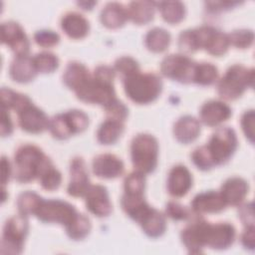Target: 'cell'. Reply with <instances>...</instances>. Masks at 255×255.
I'll return each mask as SVG.
<instances>
[{
	"mask_svg": "<svg viewBox=\"0 0 255 255\" xmlns=\"http://www.w3.org/2000/svg\"><path fill=\"white\" fill-rule=\"evenodd\" d=\"M1 41L12 50L16 57L29 55V39L17 22L7 21L1 25Z\"/></svg>",
	"mask_w": 255,
	"mask_h": 255,
	"instance_id": "obj_12",
	"label": "cell"
},
{
	"mask_svg": "<svg viewBox=\"0 0 255 255\" xmlns=\"http://www.w3.org/2000/svg\"><path fill=\"white\" fill-rule=\"evenodd\" d=\"M241 243L244 248L248 250H254L255 246V227H245L243 233L241 234Z\"/></svg>",
	"mask_w": 255,
	"mask_h": 255,
	"instance_id": "obj_49",
	"label": "cell"
},
{
	"mask_svg": "<svg viewBox=\"0 0 255 255\" xmlns=\"http://www.w3.org/2000/svg\"><path fill=\"white\" fill-rule=\"evenodd\" d=\"M191 209L196 214L217 213L222 211L226 206L220 191L209 190L195 195L190 203Z\"/></svg>",
	"mask_w": 255,
	"mask_h": 255,
	"instance_id": "obj_21",
	"label": "cell"
},
{
	"mask_svg": "<svg viewBox=\"0 0 255 255\" xmlns=\"http://www.w3.org/2000/svg\"><path fill=\"white\" fill-rule=\"evenodd\" d=\"M160 11L162 19L169 24L179 23L185 15V6L180 1L155 2Z\"/></svg>",
	"mask_w": 255,
	"mask_h": 255,
	"instance_id": "obj_32",
	"label": "cell"
},
{
	"mask_svg": "<svg viewBox=\"0 0 255 255\" xmlns=\"http://www.w3.org/2000/svg\"><path fill=\"white\" fill-rule=\"evenodd\" d=\"M13 131V123L7 110L1 108V135H10Z\"/></svg>",
	"mask_w": 255,
	"mask_h": 255,
	"instance_id": "obj_50",
	"label": "cell"
},
{
	"mask_svg": "<svg viewBox=\"0 0 255 255\" xmlns=\"http://www.w3.org/2000/svg\"><path fill=\"white\" fill-rule=\"evenodd\" d=\"M115 72L119 73L122 79H125L139 71L138 63L129 56H123L115 62Z\"/></svg>",
	"mask_w": 255,
	"mask_h": 255,
	"instance_id": "obj_42",
	"label": "cell"
},
{
	"mask_svg": "<svg viewBox=\"0 0 255 255\" xmlns=\"http://www.w3.org/2000/svg\"><path fill=\"white\" fill-rule=\"evenodd\" d=\"M20 128L30 133H40L49 128L50 119L33 103L28 104L18 113Z\"/></svg>",
	"mask_w": 255,
	"mask_h": 255,
	"instance_id": "obj_14",
	"label": "cell"
},
{
	"mask_svg": "<svg viewBox=\"0 0 255 255\" xmlns=\"http://www.w3.org/2000/svg\"><path fill=\"white\" fill-rule=\"evenodd\" d=\"M32 58L38 73H42V74L52 73L59 66L58 57L51 52H41L36 54Z\"/></svg>",
	"mask_w": 255,
	"mask_h": 255,
	"instance_id": "obj_39",
	"label": "cell"
},
{
	"mask_svg": "<svg viewBox=\"0 0 255 255\" xmlns=\"http://www.w3.org/2000/svg\"><path fill=\"white\" fill-rule=\"evenodd\" d=\"M38 74L33 58L28 56H15L9 67L11 79L17 83H29Z\"/></svg>",
	"mask_w": 255,
	"mask_h": 255,
	"instance_id": "obj_24",
	"label": "cell"
},
{
	"mask_svg": "<svg viewBox=\"0 0 255 255\" xmlns=\"http://www.w3.org/2000/svg\"><path fill=\"white\" fill-rule=\"evenodd\" d=\"M238 140L233 128L229 127L218 128L205 144L214 166L228 161L237 148Z\"/></svg>",
	"mask_w": 255,
	"mask_h": 255,
	"instance_id": "obj_7",
	"label": "cell"
},
{
	"mask_svg": "<svg viewBox=\"0 0 255 255\" xmlns=\"http://www.w3.org/2000/svg\"><path fill=\"white\" fill-rule=\"evenodd\" d=\"M85 197L87 209L98 217H106L111 214L113 205L107 188L100 184H91Z\"/></svg>",
	"mask_w": 255,
	"mask_h": 255,
	"instance_id": "obj_17",
	"label": "cell"
},
{
	"mask_svg": "<svg viewBox=\"0 0 255 255\" xmlns=\"http://www.w3.org/2000/svg\"><path fill=\"white\" fill-rule=\"evenodd\" d=\"M241 127L250 143L254 142V111L248 110L241 117Z\"/></svg>",
	"mask_w": 255,
	"mask_h": 255,
	"instance_id": "obj_47",
	"label": "cell"
},
{
	"mask_svg": "<svg viewBox=\"0 0 255 255\" xmlns=\"http://www.w3.org/2000/svg\"><path fill=\"white\" fill-rule=\"evenodd\" d=\"M218 77L217 68L211 63H197L193 83L200 86H209L216 82Z\"/></svg>",
	"mask_w": 255,
	"mask_h": 255,
	"instance_id": "obj_35",
	"label": "cell"
},
{
	"mask_svg": "<svg viewBox=\"0 0 255 255\" xmlns=\"http://www.w3.org/2000/svg\"><path fill=\"white\" fill-rule=\"evenodd\" d=\"M136 223H138L142 231L151 238L161 236L166 229L165 216L150 205L140 215Z\"/></svg>",
	"mask_w": 255,
	"mask_h": 255,
	"instance_id": "obj_22",
	"label": "cell"
},
{
	"mask_svg": "<svg viewBox=\"0 0 255 255\" xmlns=\"http://www.w3.org/2000/svg\"><path fill=\"white\" fill-rule=\"evenodd\" d=\"M165 215L172 220H186L190 216L189 210L176 201H169L165 206Z\"/></svg>",
	"mask_w": 255,
	"mask_h": 255,
	"instance_id": "obj_46",
	"label": "cell"
},
{
	"mask_svg": "<svg viewBox=\"0 0 255 255\" xmlns=\"http://www.w3.org/2000/svg\"><path fill=\"white\" fill-rule=\"evenodd\" d=\"M126 95L138 105H146L155 101L162 91L161 78L155 73L140 71L123 79Z\"/></svg>",
	"mask_w": 255,
	"mask_h": 255,
	"instance_id": "obj_2",
	"label": "cell"
},
{
	"mask_svg": "<svg viewBox=\"0 0 255 255\" xmlns=\"http://www.w3.org/2000/svg\"><path fill=\"white\" fill-rule=\"evenodd\" d=\"M89 126L88 115L81 110H70L63 114H58L50 119L49 129L57 139H67L75 133L86 130Z\"/></svg>",
	"mask_w": 255,
	"mask_h": 255,
	"instance_id": "obj_5",
	"label": "cell"
},
{
	"mask_svg": "<svg viewBox=\"0 0 255 255\" xmlns=\"http://www.w3.org/2000/svg\"><path fill=\"white\" fill-rule=\"evenodd\" d=\"M235 239V228L227 222L211 224L208 222L205 235V246L216 250L227 249Z\"/></svg>",
	"mask_w": 255,
	"mask_h": 255,
	"instance_id": "obj_15",
	"label": "cell"
},
{
	"mask_svg": "<svg viewBox=\"0 0 255 255\" xmlns=\"http://www.w3.org/2000/svg\"><path fill=\"white\" fill-rule=\"evenodd\" d=\"M194 29L200 49H204L209 54L216 57L226 53L230 46L227 34L209 25H202Z\"/></svg>",
	"mask_w": 255,
	"mask_h": 255,
	"instance_id": "obj_11",
	"label": "cell"
},
{
	"mask_svg": "<svg viewBox=\"0 0 255 255\" xmlns=\"http://www.w3.org/2000/svg\"><path fill=\"white\" fill-rule=\"evenodd\" d=\"M105 111L108 119H113L121 122H125L128 114V107L117 98L105 107Z\"/></svg>",
	"mask_w": 255,
	"mask_h": 255,
	"instance_id": "obj_44",
	"label": "cell"
},
{
	"mask_svg": "<svg viewBox=\"0 0 255 255\" xmlns=\"http://www.w3.org/2000/svg\"><path fill=\"white\" fill-rule=\"evenodd\" d=\"M206 6L208 7V10L213 11V12H218V11H223L230 9L236 5L239 4L237 1H212V2H206Z\"/></svg>",
	"mask_w": 255,
	"mask_h": 255,
	"instance_id": "obj_51",
	"label": "cell"
},
{
	"mask_svg": "<svg viewBox=\"0 0 255 255\" xmlns=\"http://www.w3.org/2000/svg\"><path fill=\"white\" fill-rule=\"evenodd\" d=\"M196 64L186 55L170 54L162 59L160 72L170 80L182 84H189L193 83Z\"/></svg>",
	"mask_w": 255,
	"mask_h": 255,
	"instance_id": "obj_10",
	"label": "cell"
},
{
	"mask_svg": "<svg viewBox=\"0 0 255 255\" xmlns=\"http://www.w3.org/2000/svg\"><path fill=\"white\" fill-rule=\"evenodd\" d=\"M90 73L87 67L77 61L70 62L63 74L64 84L74 92L79 89L89 78Z\"/></svg>",
	"mask_w": 255,
	"mask_h": 255,
	"instance_id": "obj_29",
	"label": "cell"
},
{
	"mask_svg": "<svg viewBox=\"0 0 255 255\" xmlns=\"http://www.w3.org/2000/svg\"><path fill=\"white\" fill-rule=\"evenodd\" d=\"M228 35L229 45L238 49H247L253 44L254 33L249 29H238L232 31Z\"/></svg>",
	"mask_w": 255,
	"mask_h": 255,
	"instance_id": "obj_40",
	"label": "cell"
},
{
	"mask_svg": "<svg viewBox=\"0 0 255 255\" xmlns=\"http://www.w3.org/2000/svg\"><path fill=\"white\" fill-rule=\"evenodd\" d=\"M238 217L245 227L254 226V211L253 202L242 204L238 209Z\"/></svg>",
	"mask_w": 255,
	"mask_h": 255,
	"instance_id": "obj_48",
	"label": "cell"
},
{
	"mask_svg": "<svg viewBox=\"0 0 255 255\" xmlns=\"http://www.w3.org/2000/svg\"><path fill=\"white\" fill-rule=\"evenodd\" d=\"M191 160L194 165L201 170H209L214 167L213 161L206 149L205 144L196 147L191 153Z\"/></svg>",
	"mask_w": 255,
	"mask_h": 255,
	"instance_id": "obj_43",
	"label": "cell"
},
{
	"mask_svg": "<svg viewBox=\"0 0 255 255\" xmlns=\"http://www.w3.org/2000/svg\"><path fill=\"white\" fill-rule=\"evenodd\" d=\"M91 221L83 213H79L73 219V221L67 225L66 232L67 235L73 240H82L88 236L91 231Z\"/></svg>",
	"mask_w": 255,
	"mask_h": 255,
	"instance_id": "obj_34",
	"label": "cell"
},
{
	"mask_svg": "<svg viewBox=\"0 0 255 255\" xmlns=\"http://www.w3.org/2000/svg\"><path fill=\"white\" fill-rule=\"evenodd\" d=\"M29 223L26 215L18 214L6 220L1 240V254L17 255L23 250Z\"/></svg>",
	"mask_w": 255,
	"mask_h": 255,
	"instance_id": "obj_6",
	"label": "cell"
},
{
	"mask_svg": "<svg viewBox=\"0 0 255 255\" xmlns=\"http://www.w3.org/2000/svg\"><path fill=\"white\" fill-rule=\"evenodd\" d=\"M34 41L37 45L43 48H50L57 45L60 41V36L53 30H39L34 34Z\"/></svg>",
	"mask_w": 255,
	"mask_h": 255,
	"instance_id": "obj_45",
	"label": "cell"
},
{
	"mask_svg": "<svg viewBox=\"0 0 255 255\" xmlns=\"http://www.w3.org/2000/svg\"><path fill=\"white\" fill-rule=\"evenodd\" d=\"M11 172H12V168H11L9 160L5 156H2V160H1V173H2V185L3 186H5V184L9 180Z\"/></svg>",
	"mask_w": 255,
	"mask_h": 255,
	"instance_id": "obj_52",
	"label": "cell"
},
{
	"mask_svg": "<svg viewBox=\"0 0 255 255\" xmlns=\"http://www.w3.org/2000/svg\"><path fill=\"white\" fill-rule=\"evenodd\" d=\"M124 129V122L107 118L97 130V139L102 144H113L121 137Z\"/></svg>",
	"mask_w": 255,
	"mask_h": 255,
	"instance_id": "obj_30",
	"label": "cell"
},
{
	"mask_svg": "<svg viewBox=\"0 0 255 255\" xmlns=\"http://www.w3.org/2000/svg\"><path fill=\"white\" fill-rule=\"evenodd\" d=\"M78 214L76 208L59 199H42L37 207L34 215L42 222L45 223H58L65 227L69 225Z\"/></svg>",
	"mask_w": 255,
	"mask_h": 255,
	"instance_id": "obj_9",
	"label": "cell"
},
{
	"mask_svg": "<svg viewBox=\"0 0 255 255\" xmlns=\"http://www.w3.org/2000/svg\"><path fill=\"white\" fill-rule=\"evenodd\" d=\"M208 222L203 219H195L184 227L180 233L181 242L188 253H201L205 246L206 227Z\"/></svg>",
	"mask_w": 255,
	"mask_h": 255,
	"instance_id": "obj_16",
	"label": "cell"
},
{
	"mask_svg": "<svg viewBox=\"0 0 255 255\" xmlns=\"http://www.w3.org/2000/svg\"><path fill=\"white\" fill-rule=\"evenodd\" d=\"M230 107L218 100L205 102L199 110L200 122L208 127H216L227 121L231 117Z\"/></svg>",
	"mask_w": 255,
	"mask_h": 255,
	"instance_id": "obj_20",
	"label": "cell"
},
{
	"mask_svg": "<svg viewBox=\"0 0 255 255\" xmlns=\"http://www.w3.org/2000/svg\"><path fill=\"white\" fill-rule=\"evenodd\" d=\"M51 162L43 150L34 144L21 145L14 155V177L26 183L38 178L42 170Z\"/></svg>",
	"mask_w": 255,
	"mask_h": 255,
	"instance_id": "obj_1",
	"label": "cell"
},
{
	"mask_svg": "<svg viewBox=\"0 0 255 255\" xmlns=\"http://www.w3.org/2000/svg\"><path fill=\"white\" fill-rule=\"evenodd\" d=\"M38 178L41 186L48 191H53L57 189L62 182V174L53 165L52 161L47 164V166L42 170Z\"/></svg>",
	"mask_w": 255,
	"mask_h": 255,
	"instance_id": "obj_37",
	"label": "cell"
},
{
	"mask_svg": "<svg viewBox=\"0 0 255 255\" xmlns=\"http://www.w3.org/2000/svg\"><path fill=\"white\" fill-rule=\"evenodd\" d=\"M100 19L102 24L107 28H120L128 19L127 8L121 3L110 2L102 9Z\"/></svg>",
	"mask_w": 255,
	"mask_h": 255,
	"instance_id": "obj_27",
	"label": "cell"
},
{
	"mask_svg": "<svg viewBox=\"0 0 255 255\" xmlns=\"http://www.w3.org/2000/svg\"><path fill=\"white\" fill-rule=\"evenodd\" d=\"M178 48L181 52L186 54L194 53L200 49L194 29H187L181 31L178 36Z\"/></svg>",
	"mask_w": 255,
	"mask_h": 255,
	"instance_id": "obj_41",
	"label": "cell"
},
{
	"mask_svg": "<svg viewBox=\"0 0 255 255\" xmlns=\"http://www.w3.org/2000/svg\"><path fill=\"white\" fill-rule=\"evenodd\" d=\"M77 4L80 7H82V9H84V10H91V9H93V7L95 5H97V2L96 1H89V2L82 1V2H78Z\"/></svg>",
	"mask_w": 255,
	"mask_h": 255,
	"instance_id": "obj_53",
	"label": "cell"
},
{
	"mask_svg": "<svg viewBox=\"0 0 255 255\" xmlns=\"http://www.w3.org/2000/svg\"><path fill=\"white\" fill-rule=\"evenodd\" d=\"M192 186V175L188 168L183 164L172 166L168 172L166 188L173 197L184 196Z\"/></svg>",
	"mask_w": 255,
	"mask_h": 255,
	"instance_id": "obj_18",
	"label": "cell"
},
{
	"mask_svg": "<svg viewBox=\"0 0 255 255\" xmlns=\"http://www.w3.org/2000/svg\"><path fill=\"white\" fill-rule=\"evenodd\" d=\"M155 8V2L132 1L127 8L128 18L137 25L146 24L153 19Z\"/></svg>",
	"mask_w": 255,
	"mask_h": 255,
	"instance_id": "obj_28",
	"label": "cell"
},
{
	"mask_svg": "<svg viewBox=\"0 0 255 255\" xmlns=\"http://www.w3.org/2000/svg\"><path fill=\"white\" fill-rule=\"evenodd\" d=\"M254 84V70L235 64L227 69L217 84L218 95L227 101L240 98Z\"/></svg>",
	"mask_w": 255,
	"mask_h": 255,
	"instance_id": "obj_3",
	"label": "cell"
},
{
	"mask_svg": "<svg viewBox=\"0 0 255 255\" xmlns=\"http://www.w3.org/2000/svg\"><path fill=\"white\" fill-rule=\"evenodd\" d=\"M61 28L72 39H82L89 33V21L78 12H68L61 19Z\"/></svg>",
	"mask_w": 255,
	"mask_h": 255,
	"instance_id": "obj_25",
	"label": "cell"
},
{
	"mask_svg": "<svg viewBox=\"0 0 255 255\" xmlns=\"http://www.w3.org/2000/svg\"><path fill=\"white\" fill-rule=\"evenodd\" d=\"M200 132V122L191 116L179 118L173 126L174 137L181 143L187 144L197 138Z\"/></svg>",
	"mask_w": 255,
	"mask_h": 255,
	"instance_id": "obj_26",
	"label": "cell"
},
{
	"mask_svg": "<svg viewBox=\"0 0 255 255\" xmlns=\"http://www.w3.org/2000/svg\"><path fill=\"white\" fill-rule=\"evenodd\" d=\"M249 190L247 181L241 177L233 176L226 179L220 188V193L227 205H239Z\"/></svg>",
	"mask_w": 255,
	"mask_h": 255,
	"instance_id": "obj_23",
	"label": "cell"
},
{
	"mask_svg": "<svg viewBox=\"0 0 255 255\" xmlns=\"http://www.w3.org/2000/svg\"><path fill=\"white\" fill-rule=\"evenodd\" d=\"M90 186L86 161L81 156H75L70 163V181L67 192L73 197H84Z\"/></svg>",
	"mask_w": 255,
	"mask_h": 255,
	"instance_id": "obj_13",
	"label": "cell"
},
{
	"mask_svg": "<svg viewBox=\"0 0 255 255\" xmlns=\"http://www.w3.org/2000/svg\"><path fill=\"white\" fill-rule=\"evenodd\" d=\"M170 34L163 28L154 27L147 31L144 37L145 47L153 53H161L167 49L170 44Z\"/></svg>",
	"mask_w": 255,
	"mask_h": 255,
	"instance_id": "obj_31",
	"label": "cell"
},
{
	"mask_svg": "<svg viewBox=\"0 0 255 255\" xmlns=\"http://www.w3.org/2000/svg\"><path fill=\"white\" fill-rule=\"evenodd\" d=\"M131 162L136 171L143 174L152 172L157 165L158 143L149 133L136 134L130 143Z\"/></svg>",
	"mask_w": 255,
	"mask_h": 255,
	"instance_id": "obj_4",
	"label": "cell"
},
{
	"mask_svg": "<svg viewBox=\"0 0 255 255\" xmlns=\"http://www.w3.org/2000/svg\"><path fill=\"white\" fill-rule=\"evenodd\" d=\"M145 174L139 171H132L124 180V193L128 195H143L145 187Z\"/></svg>",
	"mask_w": 255,
	"mask_h": 255,
	"instance_id": "obj_38",
	"label": "cell"
},
{
	"mask_svg": "<svg viewBox=\"0 0 255 255\" xmlns=\"http://www.w3.org/2000/svg\"><path fill=\"white\" fill-rule=\"evenodd\" d=\"M43 198L33 191H24L17 198V207L20 214L34 215L37 207Z\"/></svg>",
	"mask_w": 255,
	"mask_h": 255,
	"instance_id": "obj_36",
	"label": "cell"
},
{
	"mask_svg": "<svg viewBox=\"0 0 255 255\" xmlns=\"http://www.w3.org/2000/svg\"><path fill=\"white\" fill-rule=\"evenodd\" d=\"M30 103H32V101L26 95L17 93L5 87L1 89V108L2 109H5L7 111L13 110L18 113Z\"/></svg>",
	"mask_w": 255,
	"mask_h": 255,
	"instance_id": "obj_33",
	"label": "cell"
},
{
	"mask_svg": "<svg viewBox=\"0 0 255 255\" xmlns=\"http://www.w3.org/2000/svg\"><path fill=\"white\" fill-rule=\"evenodd\" d=\"M123 160L112 153H102L94 157L92 169L96 176L105 179L116 178L124 172Z\"/></svg>",
	"mask_w": 255,
	"mask_h": 255,
	"instance_id": "obj_19",
	"label": "cell"
},
{
	"mask_svg": "<svg viewBox=\"0 0 255 255\" xmlns=\"http://www.w3.org/2000/svg\"><path fill=\"white\" fill-rule=\"evenodd\" d=\"M75 94L84 103L100 105L104 108L116 99L113 81L102 79L94 74L75 91Z\"/></svg>",
	"mask_w": 255,
	"mask_h": 255,
	"instance_id": "obj_8",
	"label": "cell"
}]
</instances>
